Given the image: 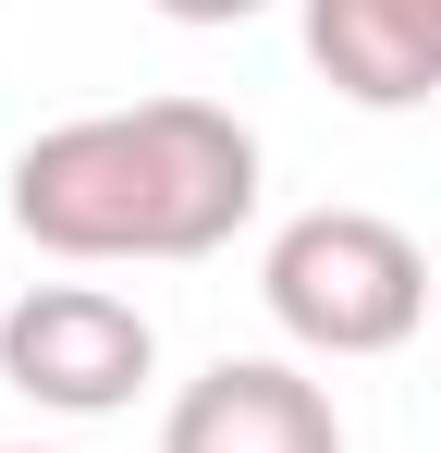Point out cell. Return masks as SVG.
Instances as JSON below:
<instances>
[{
	"mask_svg": "<svg viewBox=\"0 0 441 453\" xmlns=\"http://www.w3.org/2000/svg\"><path fill=\"white\" fill-rule=\"evenodd\" d=\"M159 453H344V417L294 356H220L209 380L172 392Z\"/></svg>",
	"mask_w": 441,
	"mask_h": 453,
	"instance_id": "277c9868",
	"label": "cell"
},
{
	"mask_svg": "<svg viewBox=\"0 0 441 453\" xmlns=\"http://www.w3.org/2000/svg\"><path fill=\"white\" fill-rule=\"evenodd\" d=\"M429 12H441V0H429Z\"/></svg>",
	"mask_w": 441,
	"mask_h": 453,
	"instance_id": "ba28073f",
	"label": "cell"
},
{
	"mask_svg": "<svg viewBox=\"0 0 441 453\" xmlns=\"http://www.w3.org/2000/svg\"><path fill=\"white\" fill-rule=\"evenodd\" d=\"M147 12H172V25H245V12H270V0H147Z\"/></svg>",
	"mask_w": 441,
	"mask_h": 453,
	"instance_id": "8992f818",
	"label": "cell"
},
{
	"mask_svg": "<svg viewBox=\"0 0 441 453\" xmlns=\"http://www.w3.org/2000/svg\"><path fill=\"white\" fill-rule=\"evenodd\" d=\"M258 221V135L220 98H135V111H74L12 148V233L74 270H172L220 257Z\"/></svg>",
	"mask_w": 441,
	"mask_h": 453,
	"instance_id": "6da1fadb",
	"label": "cell"
},
{
	"mask_svg": "<svg viewBox=\"0 0 441 453\" xmlns=\"http://www.w3.org/2000/svg\"><path fill=\"white\" fill-rule=\"evenodd\" d=\"M0 453H62V441H0Z\"/></svg>",
	"mask_w": 441,
	"mask_h": 453,
	"instance_id": "52a82bcc",
	"label": "cell"
},
{
	"mask_svg": "<svg viewBox=\"0 0 441 453\" xmlns=\"http://www.w3.org/2000/svg\"><path fill=\"white\" fill-rule=\"evenodd\" d=\"M147 368H159V331L111 282H37L0 319V380L50 417H123L147 392Z\"/></svg>",
	"mask_w": 441,
	"mask_h": 453,
	"instance_id": "3957f363",
	"label": "cell"
},
{
	"mask_svg": "<svg viewBox=\"0 0 441 453\" xmlns=\"http://www.w3.org/2000/svg\"><path fill=\"white\" fill-rule=\"evenodd\" d=\"M258 295L282 319V343L356 368V356H392V343L429 331V257L380 209H294L258 257Z\"/></svg>",
	"mask_w": 441,
	"mask_h": 453,
	"instance_id": "7a4b0ae2",
	"label": "cell"
},
{
	"mask_svg": "<svg viewBox=\"0 0 441 453\" xmlns=\"http://www.w3.org/2000/svg\"><path fill=\"white\" fill-rule=\"evenodd\" d=\"M306 62L356 111H417L441 98V12L429 0H306Z\"/></svg>",
	"mask_w": 441,
	"mask_h": 453,
	"instance_id": "5b68a950",
	"label": "cell"
}]
</instances>
